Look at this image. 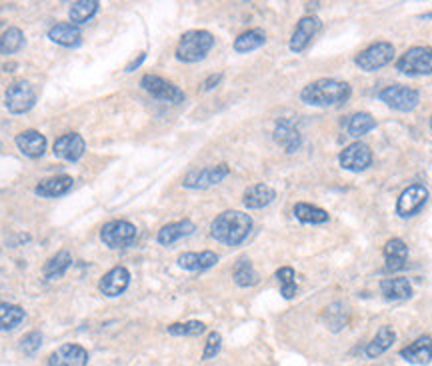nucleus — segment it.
Instances as JSON below:
<instances>
[{
	"label": "nucleus",
	"mask_w": 432,
	"mask_h": 366,
	"mask_svg": "<svg viewBox=\"0 0 432 366\" xmlns=\"http://www.w3.org/2000/svg\"><path fill=\"white\" fill-rule=\"evenodd\" d=\"M251 214L240 211H224L221 212L212 225H210V237L228 246H238L249 239L252 232Z\"/></svg>",
	"instance_id": "1"
},
{
	"label": "nucleus",
	"mask_w": 432,
	"mask_h": 366,
	"mask_svg": "<svg viewBox=\"0 0 432 366\" xmlns=\"http://www.w3.org/2000/svg\"><path fill=\"white\" fill-rule=\"evenodd\" d=\"M352 94V86L336 78H321L300 90V100L310 106H336L347 102Z\"/></svg>",
	"instance_id": "2"
},
{
	"label": "nucleus",
	"mask_w": 432,
	"mask_h": 366,
	"mask_svg": "<svg viewBox=\"0 0 432 366\" xmlns=\"http://www.w3.org/2000/svg\"><path fill=\"white\" fill-rule=\"evenodd\" d=\"M214 46V36L209 30H188L181 36L174 55L181 62H198L207 58Z\"/></svg>",
	"instance_id": "3"
},
{
	"label": "nucleus",
	"mask_w": 432,
	"mask_h": 366,
	"mask_svg": "<svg viewBox=\"0 0 432 366\" xmlns=\"http://www.w3.org/2000/svg\"><path fill=\"white\" fill-rule=\"evenodd\" d=\"M396 71L406 76H426L432 74L431 46H412L396 60Z\"/></svg>",
	"instance_id": "4"
},
{
	"label": "nucleus",
	"mask_w": 432,
	"mask_h": 366,
	"mask_svg": "<svg viewBox=\"0 0 432 366\" xmlns=\"http://www.w3.org/2000/svg\"><path fill=\"white\" fill-rule=\"evenodd\" d=\"M378 99L386 106L398 113H410L419 106L420 92L417 88H410L405 85H391L378 92Z\"/></svg>",
	"instance_id": "5"
},
{
	"label": "nucleus",
	"mask_w": 432,
	"mask_h": 366,
	"mask_svg": "<svg viewBox=\"0 0 432 366\" xmlns=\"http://www.w3.org/2000/svg\"><path fill=\"white\" fill-rule=\"evenodd\" d=\"M394 55H396V52H394V46H392L391 43L380 41V43L370 44V46H366L364 50H361V52L356 55V58H354V64H356L361 71L372 72L382 69V66H386V64H391L392 60H394Z\"/></svg>",
	"instance_id": "6"
},
{
	"label": "nucleus",
	"mask_w": 432,
	"mask_h": 366,
	"mask_svg": "<svg viewBox=\"0 0 432 366\" xmlns=\"http://www.w3.org/2000/svg\"><path fill=\"white\" fill-rule=\"evenodd\" d=\"M36 102V92L28 80H14L13 85L6 88L4 94V104L8 113L25 114L28 113Z\"/></svg>",
	"instance_id": "7"
},
{
	"label": "nucleus",
	"mask_w": 432,
	"mask_h": 366,
	"mask_svg": "<svg viewBox=\"0 0 432 366\" xmlns=\"http://www.w3.org/2000/svg\"><path fill=\"white\" fill-rule=\"evenodd\" d=\"M137 239V226L128 220H111L102 226L100 230V240L109 248H125L130 246Z\"/></svg>",
	"instance_id": "8"
},
{
	"label": "nucleus",
	"mask_w": 432,
	"mask_h": 366,
	"mask_svg": "<svg viewBox=\"0 0 432 366\" xmlns=\"http://www.w3.org/2000/svg\"><path fill=\"white\" fill-rule=\"evenodd\" d=\"M338 162L344 170H350V172H364L366 169L372 167V150L368 144L364 142H354L347 146L340 156H338Z\"/></svg>",
	"instance_id": "9"
},
{
	"label": "nucleus",
	"mask_w": 432,
	"mask_h": 366,
	"mask_svg": "<svg viewBox=\"0 0 432 366\" xmlns=\"http://www.w3.org/2000/svg\"><path fill=\"white\" fill-rule=\"evenodd\" d=\"M428 200V188L424 184H412L396 200V214L400 218H410L417 212L422 211V206Z\"/></svg>",
	"instance_id": "10"
},
{
	"label": "nucleus",
	"mask_w": 432,
	"mask_h": 366,
	"mask_svg": "<svg viewBox=\"0 0 432 366\" xmlns=\"http://www.w3.org/2000/svg\"><path fill=\"white\" fill-rule=\"evenodd\" d=\"M228 164H216V167H210V169H200V170H190L184 181L182 186L186 188H196V190H202V188H209L214 184L223 183L224 178L228 176Z\"/></svg>",
	"instance_id": "11"
},
{
	"label": "nucleus",
	"mask_w": 432,
	"mask_h": 366,
	"mask_svg": "<svg viewBox=\"0 0 432 366\" xmlns=\"http://www.w3.org/2000/svg\"><path fill=\"white\" fill-rule=\"evenodd\" d=\"M142 88L158 100L165 102H182L184 100V92L176 85L168 83L165 78L156 76V74H144L142 76Z\"/></svg>",
	"instance_id": "12"
},
{
	"label": "nucleus",
	"mask_w": 432,
	"mask_h": 366,
	"mask_svg": "<svg viewBox=\"0 0 432 366\" xmlns=\"http://www.w3.org/2000/svg\"><path fill=\"white\" fill-rule=\"evenodd\" d=\"M321 24L322 22L319 16H302V18L296 22V29H294L293 36H291V43H288L291 50H293V52H302L308 44H310V41L314 38V34L321 30Z\"/></svg>",
	"instance_id": "13"
},
{
	"label": "nucleus",
	"mask_w": 432,
	"mask_h": 366,
	"mask_svg": "<svg viewBox=\"0 0 432 366\" xmlns=\"http://www.w3.org/2000/svg\"><path fill=\"white\" fill-rule=\"evenodd\" d=\"M128 284H130V272H128V268L114 267L100 279L98 290L104 296L114 298V296L123 295L126 288H128Z\"/></svg>",
	"instance_id": "14"
},
{
	"label": "nucleus",
	"mask_w": 432,
	"mask_h": 366,
	"mask_svg": "<svg viewBox=\"0 0 432 366\" xmlns=\"http://www.w3.org/2000/svg\"><path fill=\"white\" fill-rule=\"evenodd\" d=\"M88 352L81 344H62L48 356V366H86Z\"/></svg>",
	"instance_id": "15"
},
{
	"label": "nucleus",
	"mask_w": 432,
	"mask_h": 366,
	"mask_svg": "<svg viewBox=\"0 0 432 366\" xmlns=\"http://www.w3.org/2000/svg\"><path fill=\"white\" fill-rule=\"evenodd\" d=\"M86 150V144H84V139L76 132H69V134H62L60 139L55 141V155L58 158H64L69 162H76L81 160V156L84 155Z\"/></svg>",
	"instance_id": "16"
},
{
	"label": "nucleus",
	"mask_w": 432,
	"mask_h": 366,
	"mask_svg": "<svg viewBox=\"0 0 432 366\" xmlns=\"http://www.w3.org/2000/svg\"><path fill=\"white\" fill-rule=\"evenodd\" d=\"M400 356L410 365H428L432 363V337L417 338L414 342H410L400 351Z\"/></svg>",
	"instance_id": "17"
},
{
	"label": "nucleus",
	"mask_w": 432,
	"mask_h": 366,
	"mask_svg": "<svg viewBox=\"0 0 432 366\" xmlns=\"http://www.w3.org/2000/svg\"><path fill=\"white\" fill-rule=\"evenodd\" d=\"M16 146L28 158H41L46 153V139L39 130H25L16 136Z\"/></svg>",
	"instance_id": "18"
},
{
	"label": "nucleus",
	"mask_w": 432,
	"mask_h": 366,
	"mask_svg": "<svg viewBox=\"0 0 432 366\" xmlns=\"http://www.w3.org/2000/svg\"><path fill=\"white\" fill-rule=\"evenodd\" d=\"M195 230L196 226L193 220L182 218L179 223H170V225L162 226V228L158 230V234H156V240H158L162 246H170V244H174L176 240L184 239V237H190Z\"/></svg>",
	"instance_id": "19"
},
{
	"label": "nucleus",
	"mask_w": 432,
	"mask_h": 366,
	"mask_svg": "<svg viewBox=\"0 0 432 366\" xmlns=\"http://www.w3.org/2000/svg\"><path fill=\"white\" fill-rule=\"evenodd\" d=\"M218 262V254L212 251H202V253H184L179 256L176 265L184 270L190 272H200V270H209Z\"/></svg>",
	"instance_id": "20"
},
{
	"label": "nucleus",
	"mask_w": 432,
	"mask_h": 366,
	"mask_svg": "<svg viewBox=\"0 0 432 366\" xmlns=\"http://www.w3.org/2000/svg\"><path fill=\"white\" fill-rule=\"evenodd\" d=\"M72 186H74V178H72V176H69V174H58V176H53V178L41 181V183L36 184L34 192H36L39 197L56 198L67 195Z\"/></svg>",
	"instance_id": "21"
},
{
	"label": "nucleus",
	"mask_w": 432,
	"mask_h": 366,
	"mask_svg": "<svg viewBox=\"0 0 432 366\" xmlns=\"http://www.w3.org/2000/svg\"><path fill=\"white\" fill-rule=\"evenodd\" d=\"M382 256H384V265H386V270H400L405 267L406 260H408V246H406L405 240L400 239H391L384 248H382Z\"/></svg>",
	"instance_id": "22"
},
{
	"label": "nucleus",
	"mask_w": 432,
	"mask_h": 366,
	"mask_svg": "<svg viewBox=\"0 0 432 366\" xmlns=\"http://www.w3.org/2000/svg\"><path fill=\"white\" fill-rule=\"evenodd\" d=\"M48 38L53 43L60 44V46L74 48V46H78V44L83 43V32L72 22H58V24H55L53 29L48 30Z\"/></svg>",
	"instance_id": "23"
},
{
	"label": "nucleus",
	"mask_w": 432,
	"mask_h": 366,
	"mask_svg": "<svg viewBox=\"0 0 432 366\" xmlns=\"http://www.w3.org/2000/svg\"><path fill=\"white\" fill-rule=\"evenodd\" d=\"M274 198H277V192H274L272 186L258 183L252 184L251 188H246V192H244V197H242V202H244L246 209L256 211V209H265V206H268Z\"/></svg>",
	"instance_id": "24"
},
{
	"label": "nucleus",
	"mask_w": 432,
	"mask_h": 366,
	"mask_svg": "<svg viewBox=\"0 0 432 366\" xmlns=\"http://www.w3.org/2000/svg\"><path fill=\"white\" fill-rule=\"evenodd\" d=\"M274 141L279 142L286 153H296V150L300 148V144H302L300 132L296 130L294 122L284 120V118L277 122V128H274Z\"/></svg>",
	"instance_id": "25"
},
{
	"label": "nucleus",
	"mask_w": 432,
	"mask_h": 366,
	"mask_svg": "<svg viewBox=\"0 0 432 366\" xmlns=\"http://www.w3.org/2000/svg\"><path fill=\"white\" fill-rule=\"evenodd\" d=\"M380 293L389 300H408L412 296V284L405 276L384 279L380 282Z\"/></svg>",
	"instance_id": "26"
},
{
	"label": "nucleus",
	"mask_w": 432,
	"mask_h": 366,
	"mask_svg": "<svg viewBox=\"0 0 432 366\" xmlns=\"http://www.w3.org/2000/svg\"><path fill=\"white\" fill-rule=\"evenodd\" d=\"M394 340H396V335H394V330H392L391 326H380L377 337L366 344L364 354H366L368 358H378L380 354H384V352L391 349L392 344H394Z\"/></svg>",
	"instance_id": "27"
},
{
	"label": "nucleus",
	"mask_w": 432,
	"mask_h": 366,
	"mask_svg": "<svg viewBox=\"0 0 432 366\" xmlns=\"http://www.w3.org/2000/svg\"><path fill=\"white\" fill-rule=\"evenodd\" d=\"M70 267H72V256H70L69 251H58L55 256H50L44 262L42 272H44L46 281H55V279H60Z\"/></svg>",
	"instance_id": "28"
},
{
	"label": "nucleus",
	"mask_w": 432,
	"mask_h": 366,
	"mask_svg": "<svg viewBox=\"0 0 432 366\" xmlns=\"http://www.w3.org/2000/svg\"><path fill=\"white\" fill-rule=\"evenodd\" d=\"M266 43V32L263 29H251L242 34H238L237 41H235V50L238 55H246V52H252L256 48H260L263 44Z\"/></svg>",
	"instance_id": "29"
},
{
	"label": "nucleus",
	"mask_w": 432,
	"mask_h": 366,
	"mask_svg": "<svg viewBox=\"0 0 432 366\" xmlns=\"http://www.w3.org/2000/svg\"><path fill=\"white\" fill-rule=\"evenodd\" d=\"M375 127H377V120H375L372 114L368 113H354L344 122V128H347L349 136H352V139H358V136L368 134Z\"/></svg>",
	"instance_id": "30"
},
{
	"label": "nucleus",
	"mask_w": 432,
	"mask_h": 366,
	"mask_svg": "<svg viewBox=\"0 0 432 366\" xmlns=\"http://www.w3.org/2000/svg\"><path fill=\"white\" fill-rule=\"evenodd\" d=\"M293 214L296 216V220H300V223H305V225H322V223H326V220L330 218L328 212L322 211L319 206H314V204H308V202L294 204Z\"/></svg>",
	"instance_id": "31"
},
{
	"label": "nucleus",
	"mask_w": 432,
	"mask_h": 366,
	"mask_svg": "<svg viewBox=\"0 0 432 366\" xmlns=\"http://www.w3.org/2000/svg\"><path fill=\"white\" fill-rule=\"evenodd\" d=\"M98 6H100V4H98L97 0H78V2H72L69 10L70 22H72V24H84V22H88L92 16L97 15Z\"/></svg>",
	"instance_id": "32"
},
{
	"label": "nucleus",
	"mask_w": 432,
	"mask_h": 366,
	"mask_svg": "<svg viewBox=\"0 0 432 366\" xmlns=\"http://www.w3.org/2000/svg\"><path fill=\"white\" fill-rule=\"evenodd\" d=\"M27 312L22 307L0 302V330H13L25 321Z\"/></svg>",
	"instance_id": "33"
},
{
	"label": "nucleus",
	"mask_w": 432,
	"mask_h": 366,
	"mask_svg": "<svg viewBox=\"0 0 432 366\" xmlns=\"http://www.w3.org/2000/svg\"><path fill=\"white\" fill-rule=\"evenodd\" d=\"M22 46H25V32L20 29L13 27L0 34V55H14Z\"/></svg>",
	"instance_id": "34"
},
{
	"label": "nucleus",
	"mask_w": 432,
	"mask_h": 366,
	"mask_svg": "<svg viewBox=\"0 0 432 366\" xmlns=\"http://www.w3.org/2000/svg\"><path fill=\"white\" fill-rule=\"evenodd\" d=\"M232 276H235V282H237L238 286H244V288H246V286H254V284L258 282V274H256V270H254V267H252V262L249 258L238 260Z\"/></svg>",
	"instance_id": "35"
},
{
	"label": "nucleus",
	"mask_w": 432,
	"mask_h": 366,
	"mask_svg": "<svg viewBox=\"0 0 432 366\" xmlns=\"http://www.w3.org/2000/svg\"><path fill=\"white\" fill-rule=\"evenodd\" d=\"M296 272L291 267H282L277 270V279L280 282V293L284 298H294L298 293V284H296Z\"/></svg>",
	"instance_id": "36"
},
{
	"label": "nucleus",
	"mask_w": 432,
	"mask_h": 366,
	"mask_svg": "<svg viewBox=\"0 0 432 366\" xmlns=\"http://www.w3.org/2000/svg\"><path fill=\"white\" fill-rule=\"evenodd\" d=\"M207 330V324L200 321H188V323H174L168 326V335L172 337H200Z\"/></svg>",
	"instance_id": "37"
},
{
	"label": "nucleus",
	"mask_w": 432,
	"mask_h": 366,
	"mask_svg": "<svg viewBox=\"0 0 432 366\" xmlns=\"http://www.w3.org/2000/svg\"><path fill=\"white\" fill-rule=\"evenodd\" d=\"M42 344V332L41 330H32V332H28L27 337H22V340H20V351L25 352L27 356H32L34 352L41 349Z\"/></svg>",
	"instance_id": "38"
},
{
	"label": "nucleus",
	"mask_w": 432,
	"mask_h": 366,
	"mask_svg": "<svg viewBox=\"0 0 432 366\" xmlns=\"http://www.w3.org/2000/svg\"><path fill=\"white\" fill-rule=\"evenodd\" d=\"M221 346H223L221 335H218V332H210L209 338H207V344H204V351H202V358H204V360L214 358V356L221 352Z\"/></svg>",
	"instance_id": "39"
},
{
	"label": "nucleus",
	"mask_w": 432,
	"mask_h": 366,
	"mask_svg": "<svg viewBox=\"0 0 432 366\" xmlns=\"http://www.w3.org/2000/svg\"><path fill=\"white\" fill-rule=\"evenodd\" d=\"M223 80V74H212V76H209L204 83H202V90H210V88H214V86L218 85Z\"/></svg>",
	"instance_id": "40"
},
{
	"label": "nucleus",
	"mask_w": 432,
	"mask_h": 366,
	"mask_svg": "<svg viewBox=\"0 0 432 366\" xmlns=\"http://www.w3.org/2000/svg\"><path fill=\"white\" fill-rule=\"evenodd\" d=\"M144 58H146V55H144V52H140L139 57L134 58V60H132V62H130V64H128V66H126V72L137 71V69H139L140 64H142V62H144Z\"/></svg>",
	"instance_id": "41"
},
{
	"label": "nucleus",
	"mask_w": 432,
	"mask_h": 366,
	"mask_svg": "<svg viewBox=\"0 0 432 366\" xmlns=\"http://www.w3.org/2000/svg\"><path fill=\"white\" fill-rule=\"evenodd\" d=\"M431 128H432V118H431Z\"/></svg>",
	"instance_id": "42"
}]
</instances>
